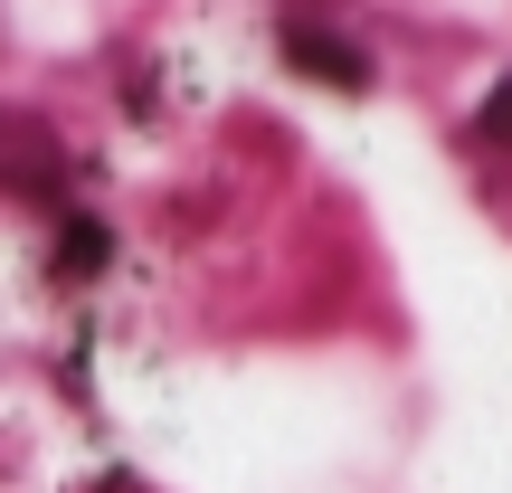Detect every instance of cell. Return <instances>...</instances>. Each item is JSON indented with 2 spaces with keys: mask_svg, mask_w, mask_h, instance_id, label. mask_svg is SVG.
<instances>
[{
  "mask_svg": "<svg viewBox=\"0 0 512 493\" xmlns=\"http://www.w3.org/2000/svg\"><path fill=\"white\" fill-rule=\"evenodd\" d=\"M0 190H57V143L29 114H0Z\"/></svg>",
  "mask_w": 512,
  "mask_h": 493,
  "instance_id": "cell-2",
  "label": "cell"
},
{
  "mask_svg": "<svg viewBox=\"0 0 512 493\" xmlns=\"http://www.w3.org/2000/svg\"><path fill=\"white\" fill-rule=\"evenodd\" d=\"M484 133H494V143H512V76L484 95Z\"/></svg>",
  "mask_w": 512,
  "mask_h": 493,
  "instance_id": "cell-4",
  "label": "cell"
},
{
  "mask_svg": "<svg viewBox=\"0 0 512 493\" xmlns=\"http://www.w3.org/2000/svg\"><path fill=\"white\" fill-rule=\"evenodd\" d=\"M285 67H294V76H323V86H342V95L370 86V57L342 48L332 29H285Z\"/></svg>",
  "mask_w": 512,
  "mask_h": 493,
  "instance_id": "cell-1",
  "label": "cell"
},
{
  "mask_svg": "<svg viewBox=\"0 0 512 493\" xmlns=\"http://www.w3.org/2000/svg\"><path fill=\"white\" fill-rule=\"evenodd\" d=\"M105 256H114V238L95 219H67V238H57V275H105Z\"/></svg>",
  "mask_w": 512,
  "mask_h": 493,
  "instance_id": "cell-3",
  "label": "cell"
}]
</instances>
